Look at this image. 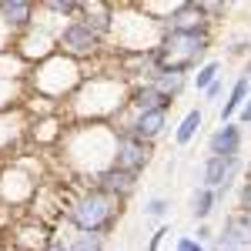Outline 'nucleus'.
I'll use <instances>...</instances> for the list:
<instances>
[{
    "label": "nucleus",
    "mask_w": 251,
    "mask_h": 251,
    "mask_svg": "<svg viewBox=\"0 0 251 251\" xmlns=\"http://www.w3.org/2000/svg\"><path fill=\"white\" fill-rule=\"evenodd\" d=\"M124 201H117L111 194H104L100 188H84L77 198L64 201V221L74 231H94V234H111L114 225L121 221Z\"/></svg>",
    "instance_id": "1"
},
{
    "label": "nucleus",
    "mask_w": 251,
    "mask_h": 251,
    "mask_svg": "<svg viewBox=\"0 0 251 251\" xmlns=\"http://www.w3.org/2000/svg\"><path fill=\"white\" fill-rule=\"evenodd\" d=\"M211 50V34H164L157 47V71L191 74L198 71Z\"/></svg>",
    "instance_id": "2"
},
{
    "label": "nucleus",
    "mask_w": 251,
    "mask_h": 251,
    "mask_svg": "<svg viewBox=\"0 0 251 251\" xmlns=\"http://www.w3.org/2000/svg\"><path fill=\"white\" fill-rule=\"evenodd\" d=\"M104 44H107V40L100 37V34H94L87 24L67 20V24L60 27V34H57V54L84 64V60H91V57H100V54H104Z\"/></svg>",
    "instance_id": "3"
},
{
    "label": "nucleus",
    "mask_w": 251,
    "mask_h": 251,
    "mask_svg": "<svg viewBox=\"0 0 251 251\" xmlns=\"http://www.w3.org/2000/svg\"><path fill=\"white\" fill-rule=\"evenodd\" d=\"M241 164H245V161H241V154L204 157V164H201V188H211L218 198H225V194L234 188Z\"/></svg>",
    "instance_id": "4"
},
{
    "label": "nucleus",
    "mask_w": 251,
    "mask_h": 251,
    "mask_svg": "<svg viewBox=\"0 0 251 251\" xmlns=\"http://www.w3.org/2000/svg\"><path fill=\"white\" fill-rule=\"evenodd\" d=\"M154 157V144L141 141L134 134H121L117 131V141H114V168L121 171H131V174H141Z\"/></svg>",
    "instance_id": "5"
},
{
    "label": "nucleus",
    "mask_w": 251,
    "mask_h": 251,
    "mask_svg": "<svg viewBox=\"0 0 251 251\" xmlns=\"http://www.w3.org/2000/svg\"><path fill=\"white\" fill-rule=\"evenodd\" d=\"M168 34H214V24L204 17L201 0H181V7L164 20Z\"/></svg>",
    "instance_id": "6"
},
{
    "label": "nucleus",
    "mask_w": 251,
    "mask_h": 251,
    "mask_svg": "<svg viewBox=\"0 0 251 251\" xmlns=\"http://www.w3.org/2000/svg\"><path fill=\"white\" fill-rule=\"evenodd\" d=\"M208 251H251V228L241 221L238 211H231L225 218V225L214 234V245Z\"/></svg>",
    "instance_id": "7"
},
{
    "label": "nucleus",
    "mask_w": 251,
    "mask_h": 251,
    "mask_svg": "<svg viewBox=\"0 0 251 251\" xmlns=\"http://www.w3.org/2000/svg\"><path fill=\"white\" fill-rule=\"evenodd\" d=\"M0 20L14 37H20L37 24V3H30V0H0Z\"/></svg>",
    "instance_id": "8"
},
{
    "label": "nucleus",
    "mask_w": 251,
    "mask_h": 251,
    "mask_svg": "<svg viewBox=\"0 0 251 251\" xmlns=\"http://www.w3.org/2000/svg\"><path fill=\"white\" fill-rule=\"evenodd\" d=\"M241 144H245V131L238 121L228 124H218L208 137V157H225V154H241Z\"/></svg>",
    "instance_id": "9"
},
{
    "label": "nucleus",
    "mask_w": 251,
    "mask_h": 251,
    "mask_svg": "<svg viewBox=\"0 0 251 251\" xmlns=\"http://www.w3.org/2000/svg\"><path fill=\"white\" fill-rule=\"evenodd\" d=\"M137 184H141V174L121 171V168H107L104 174L94 177V188H100L104 194H111L117 201H127V198L137 191Z\"/></svg>",
    "instance_id": "10"
},
{
    "label": "nucleus",
    "mask_w": 251,
    "mask_h": 251,
    "mask_svg": "<svg viewBox=\"0 0 251 251\" xmlns=\"http://www.w3.org/2000/svg\"><path fill=\"white\" fill-rule=\"evenodd\" d=\"M174 100H168V97L161 94V91H154L151 84H137V87H131V97H127V107L134 111V114H151V111H171Z\"/></svg>",
    "instance_id": "11"
},
{
    "label": "nucleus",
    "mask_w": 251,
    "mask_h": 251,
    "mask_svg": "<svg viewBox=\"0 0 251 251\" xmlns=\"http://www.w3.org/2000/svg\"><path fill=\"white\" fill-rule=\"evenodd\" d=\"M251 97V67L245 71V74H238V80L231 84V91H228V100L221 104V124H228L245 104H248Z\"/></svg>",
    "instance_id": "12"
},
{
    "label": "nucleus",
    "mask_w": 251,
    "mask_h": 251,
    "mask_svg": "<svg viewBox=\"0 0 251 251\" xmlns=\"http://www.w3.org/2000/svg\"><path fill=\"white\" fill-rule=\"evenodd\" d=\"M148 84H151L154 91H161L168 100H177V97L191 87V74H177V71H157V74L148 80Z\"/></svg>",
    "instance_id": "13"
},
{
    "label": "nucleus",
    "mask_w": 251,
    "mask_h": 251,
    "mask_svg": "<svg viewBox=\"0 0 251 251\" xmlns=\"http://www.w3.org/2000/svg\"><path fill=\"white\" fill-rule=\"evenodd\" d=\"M201 124H204V111H201V107H191L188 114L181 117V124L174 127V144H177V148H188L194 137H198Z\"/></svg>",
    "instance_id": "14"
},
{
    "label": "nucleus",
    "mask_w": 251,
    "mask_h": 251,
    "mask_svg": "<svg viewBox=\"0 0 251 251\" xmlns=\"http://www.w3.org/2000/svg\"><path fill=\"white\" fill-rule=\"evenodd\" d=\"M218 201H221V198H218L211 188H201V184H198V188H194V194H191V218L198 221V225H204V221L214 214Z\"/></svg>",
    "instance_id": "15"
},
{
    "label": "nucleus",
    "mask_w": 251,
    "mask_h": 251,
    "mask_svg": "<svg viewBox=\"0 0 251 251\" xmlns=\"http://www.w3.org/2000/svg\"><path fill=\"white\" fill-rule=\"evenodd\" d=\"M71 251H104L107 248V234H94V231H74V238L67 241Z\"/></svg>",
    "instance_id": "16"
},
{
    "label": "nucleus",
    "mask_w": 251,
    "mask_h": 251,
    "mask_svg": "<svg viewBox=\"0 0 251 251\" xmlns=\"http://www.w3.org/2000/svg\"><path fill=\"white\" fill-rule=\"evenodd\" d=\"M218 77H221V60H204V64L198 67V74L191 77V87L204 94V91H208V87H211Z\"/></svg>",
    "instance_id": "17"
},
{
    "label": "nucleus",
    "mask_w": 251,
    "mask_h": 251,
    "mask_svg": "<svg viewBox=\"0 0 251 251\" xmlns=\"http://www.w3.org/2000/svg\"><path fill=\"white\" fill-rule=\"evenodd\" d=\"M40 7L47 14H57V17H71V20L80 17V0H44Z\"/></svg>",
    "instance_id": "18"
},
{
    "label": "nucleus",
    "mask_w": 251,
    "mask_h": 251,
    "mask_svg": "<svg viewBox=\"0 0 251 251\" xmlns=\"http://www.w3.org/2000/svg\"><path fill=\"white\" fill-rule=\"evenodd\" d=\"M168 211H171V201L161 198V194H154V198L144 201V218H164Z\"/></svg>",
    "instance_id": "19"
},
{
    "label": "nucleus",
    "mask_w": 251,
    "mask_h": 251,
    "mask_svg": "<svg viewBox=\"0 0 251 251\" xmlns=\"http://www.w3.org/2000/svg\"><path fill=\"white\" fill-rule=\"evenodd\" d=\"M201 10H204V17L218 24V17H225L228 14V3H208V0H201Z\"/></svg>",
    "instance_id": "20"
},
{
    "label": "nucleus",
    "mask_w": 251,
    "mask_h": 251,
    "mask_svg": "<svg viewBox=\"0 0 251 251\" xmlns=\"http://www.w3.org/2000/svg\"><path fill=\"white\" fill-rule=\"evenodd\" d=\"M214 234H218V231H211V225L204 221V225H198V231H194L191 238H194V241H201V245L208 248V245H214Z\"/></svg>",
    "instance_id": "21"
},
{
    "label": "nucleus",
    "mask_w": 251,
    "mask_h": 251,
    "mask_svg": "<svg viewBox=\"0 0 251 251\" xmlns=\"http://www.w3.org/2000/svg\"><path fill=\"white\" fill-rule=\"evenodd\" d=\"M174 251H208V248H204L201 241H194L191 234H184V238H177V241H174Z\"/></svg>",
    "instance_id": "22"
},
{
    "label": "nucleus",
    "mask_w": 251,
    "mask_h": 251,
    "mask_svg": "<svg viewBox=\"0 0 251 251\" xmlns=\"http://www.w3.org/2000/svg\"><path fill=\"white\" fill-rule=\"evenodd\" d=\"M221 94H225V77H218L211 87L204 91V100H208V104H218V97H221Z\"/></svg>",
    "instance_id": "23"
},
{
    "label": "nucleus",
    "mask_w": 251,
    "mask_h": 251,
    "mask_svg": "<svg viewBox=\"0 0 251 251\" xmlns=\"http://www.w3.org/2000/svg\"><path fill=\"white\" fill-rule=\"evenodd\" d=\"M168 234H171V231H168V228H157V231L151 234V245H148V251H157V248H161V241H164Z\"/></svg>",
    "instance_id": "24"
},
{
    "label": "nucleus",
    "mask_w": 251,
    "mask_h": 251,
    "mask_svg": "<svg viewBox=\"0 0 251 251\" xmlns=\"http://www.w3.org/2000/svg\"><path fill=\"white\" fill-rule=\"evenodd\" d=\"M238 124H241V127H245V124H251V97H248V104L238 111Z\"/></svg>",
    "instance_id": "25"
},
{
    "label": "nucleus",
    "mask_w": 251,
    "mask_h": 251,
    "mask_svg": "<svg viewBox=\"0 0 251 251\" xmlns=\"http://www.w3.org/2000/svg\"><path fill=\"white\" fill-rule=\"evenodd\" d=\"M47 251H71V248H67V241H54V245H50Z\"/></svg>",
    "instance_id": "26"
},
{
    "label": "nucleus",
    "mask_w": 251,
    "mask_h": 251,
    "mask_svg": "<svg viewBox=\"0 0 251 251\" xmlns=\"http://www.w3.org/2000/svg\"><path fill=\"white\" fill-rule=\"evenodd\" d=\"M248 177H251V161H248Z\"/></svg>",
    "instance_id": "27"
}]
</instances>
